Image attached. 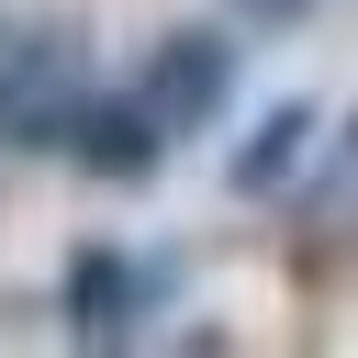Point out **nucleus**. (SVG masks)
<instances>
[{"label": "nucleus", "instance_id": "4", "mask_svg": "<svg viewBox=\"0 0 358 358\" xmlns=\"http://www.w3.org/2000/svg\"><path fill=\"white\" fill-rule=\"evenodd\" d=\"M145 302H157V280H145L123 246H78V257H67V336H101V347H123Z\"/></svg>", "mask_w": 358, "mask_h": 358}, {"label": "nucleus", "instance_id": "1", "mask_svg": "<svg viewBox=\"0 0 358 358\" xmlns=\"http://www.w3.org/2000/svg\"><path fill=\"white\" fill-rule=\"evenodd\" d=\"M67 101H78V34L0 22V134L11 145H67Z\"/></svg>", "mask_w": 358, "mask_h": 358}, {"label": "nucleus", "instance_id": "5", "mask_svg": "<svg viewBox=\"0 0 358 358\" xmlns=\"http://www.w3.org/2000/svg\"><path fill=\"white\" fill-rule=\"evenodd\" d=\"M302 134H313V112H302V101H268V123H257V134L224 157V179H235L246 201H257V190H280V179L302 168Z\"/></svg>", "mask_w": 358, "mask_h": 358}, {"label": "nucleus", "instance_id": "6", "mask_svg": "<svg viewBox=\"0 0 358 358\" xmlns=\"http://www.w3.org/2000/svg\"><path fill=\"white\" fill-rule=\"evenodd\" d=\"M235 11H257V22H302L313 0H235Z\"/></svg>", "mask_w": 358, "mask_h": 358}, {"label": "nucleus", "instance_id": "2", "mask_svg": "<svg viewBox=\"0 0 358 358\" xmlns=\"http://www.w3.org/2000/svg\"><path fill=\"white\" fill-rule=\"evenodd\" d=\"M67 157L90 168V179H157V157H168V112L134 90V101H112V90H78L67 101Z\"/></svg>", "mask_w": 358, "mask_h": 358}, {"label": "nucleus", "instance_id": "3", "mask_svg": "<svg viewBox=\"0 0 358 358\" xmlns=\"http://www.w3.org/2000/svg\"><path fill=\"white\" fill-rule=\"evenodd\" d=\"M145 101L168 112V134H201V123L235 101V45H224V34H201V22L157 34V56H145Z\"/></svg>", "mask_w": 358, "mask_h": 358}]
</instances>
